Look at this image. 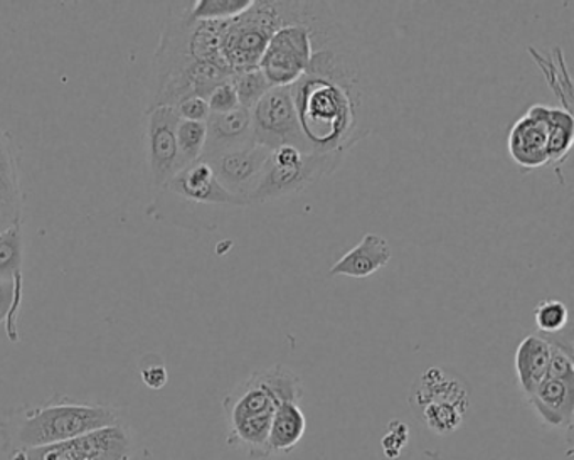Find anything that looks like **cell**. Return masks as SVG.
I'll use <instances>...</instances> for the list:
<instances>
[{"label":"cell","mask_w":574,"mask_h":460,"mask_svg":"<svg viewBox=\"0 0 574 460\" xmlns=\"http://www.w3.org/2000/svg\"><path fill=\"white\" fill-rule=\"evenodd\" d=\"M140 376L150 389H162L167 385L169 376L164 364H150V366L143 367Z\"/></svg>","instance_id":"d6a6232c"},{"label":"cell","mask_w":574,"mask_h":460,"mask_svg":"<svg viewBox=\"0 0 574 460\" xmlns=\"http://www.w3.org/2000/svg\"><path fill=\"white\" fill-rule=\"evenodd\" d=\"M270 152L271 150L267 147L253 143V146L207 159V162L228 193L243 197L250 204V196L260 184Z\"/></svg>","instance_id":"30bf717a"},{"label":"cell","mask_w":574,"mask_h":460,"mask_svg":"<svg viewBox=\"0 0 574 460\" xmlns=\"http://www.w3.org/2000/svg\"><path fill=\"white\" fill-rule=\"evenodd\" d=\"M548 120L550 107L541 104L532 105L519 120H516L507 137V150L516 164L524 169L544 168L550 164Z\"/></svg>","instance_id":"7c38bea8"},{"label":"cell","mask_w":574,"mask_h":460,"mask_svg":"<svg viewBox=\"0 0 574 460\" xmlns=\"http://www.w3.org/2000/svg\"><path fill=\"white\" fill-rule=\"evenodd\" d=\"M175 114L181 120L206 121L209 118V105L201 97L184 98L174 107Z\"/></svg>","instance_id":"4dcf8cb0"},{"label":"cell","mask_w":574,"mask_h":460,"mask_svg":"<svg viewBox=\"0 0 574 460\" xmlns=\"http://www.w3.org/2000/svg\"><path fill=\"white\" fill-rule=\"evenodd\" d=\"M550 360L551 344L544 335L529 334L519 343L513 364L526 400L534 395L542 379L546 378Z\"/></svg>","instance_id":"e0dca14e"},{"label":"cell","mask_w":574,"mask_h":460,"mask_svg":"<svg viewBox=\"0 0 574 460\" xmlns=\"http://www.w3.org/2000/svg\"><path fill=\"white\" fill-rule=\"evenodd\" d=\"M534 321L539 331L546 332L548 335L557 334L563 331L570 321V311L566 303L560 299L542 300L534 309Z\"/></svg>","instance_id":"4316f807"},{"label":"cell","mask_w":574,"mask_h":460,"mask_svg":"<svg viewBox=\"0 0 574 460\" xmlns=\"http://www.w3.org/2000/svg\"><path fill=\"white\" fill-rule=\"evenodd\" d=\"M344 158L346 153L302 152L292 146L271 150L260 184L250 196V206L304 193L315 182L334 174Z\"/></svg>","instance_id":"277c9868"},{"label":"cell","mask_w":574,"mask_h":460,"mask_svg":"<svg viewBox=\"0 0 574 460\" xmlns=\"http://www.w3.org/2000/svg\"><path fill=\"white\" fill-rule=\"evenodd\" d=\"M162 190L199 206H250L247 200L228 193L221 186L209 162L204 159L181 169Z\"/></svg>","instance_id":"8fae6325"},{"label":"cell","mask_w":574,"mask_h":460,"mask_svg":"<svg viewBox=\"0 0 574 460\" xmlns=\"http://www.w3.org/2000/svg\"><path fill=\"white\" fill-rule=\"evenodd\" d=\"M311 60V29L302 22H292L273 34L258 68L271 88L292 86L307 73Z\"/></svg>","instance_id":"ba28073f"},{"label":"cell","mask_w":574,"mask_h":460,"mask_svg":"<svg viewBox=\"0 0 574 460\" xmlns=\"http://www.w3.org/2000/svg\"><path fill=\"white\" fill-rule=\"evenodd\" d=\"M467 411L450 404H429L416 411L418 418L436 436H448L461 427Z\"/></svg>","instance_id":"d4e9b609"},{"label":"cell","mask_w":574,"mask_h":460,"mask_svg":"<svg viewBox=\"0 0 574 460\" xmlns=\"http://www.w3.org/2000/svg\"><path fill=\"white\" fill-rule=\"evenodd\" d=\"M470 395V385L457 373L442 366L429 367L411 388V410L416 414L429 404H450L467 411Z\"/></svg>","instance_id":"4fadbf2b"},{"label":"cell","mask_w":574,"mask_h":460,"mask_svg":"<svg viewBox=\"0 0 574 460\" xmlns=\"http://www.w3.org/2000/svg\"><path fill=\"white\" fill-rule=\"evenodd\" d=\"M532 61L541 68L542 75L546 78L548 85L553 89L560 100L561 108L573 114V85H571L570 69L561 47L554 50L553 57L542 56L539 51L529 47Z\"/></svg>","instance_id":"ffe728a7"},{"label":"cell","mask_w":574,"mask_h":460,"mask_svg":"<svg viewBox=\"0 0 574 460\" xmlns=\"http://www.w3.org/2000/svg\"><path fill=\"white\" fill-rule=\"evenodd\" d=\"M300 22L312 38L311 66L292 85L300 130L311 152L346 153L375 127L359 53L327 2H304Z\"/></svg>","instance_id":"6da1fadb"},{"label":"cell","mask_w":574,"mask_h":460,"mask_svg":"<svg viewBox=\"0 0 574 460\" xmlns=\"http://www.w3.org/2000/svg\"><path fill=\"white\" fill-rule=\"evenodd\" d=\"M392 250L385 236L368 233L353 250L332 265L331 275L366 279L391 261Z\"/></svg>","instance_id":"2e32d148"},{"label":"cell","mask_w":574,"mask_h":460,"mask_svg":"<svg viewBox=\"0 0 574 460\" xmlns=\"http://www.w3.org/2000/svg\"><path fill=\"white\" fill-rule=\"evenodd\" d=\"M285 25L282 2L253 0L238 18L226 21L221 54L232 75L257 68L273 34Z\"/></svg>","instance_id":"5b68a950"},{"label":"cell","mask_w":574,"mask_h":460,"mask_svg":"<svg viewBox=\"0 0 574 460\" xmlns=\"http://www.w3.org/2000/svg\"><path fill=\"white\" fill-rule=\"evenodd\" d=\"M307 430V417L300 404L283 402L277 408L268 434V449L271 453H286L299 446Z\"/></svg>","instance_id":"ac0fdd59"},{"label":"cell","mask_w":574,"mask_h":460,"mask_svg":"<svg viewBox=\"0 0 574 460\" xmlns=\"http://www.w3.org/2000/svg\"><path fill=\"white\" fill-rule=\"evenodd\" d=\"M251 129L257 146L275 150L292 146L302 152H311L300 130L296 118L292 86L271 88L253 108H251Z\"/></svg>","instance_id":"52a82bcc"},{"label":"cell","mask_w":574,"mask_h":460,"mask_svg":"<svg viewBox=\"0 0 574 460\" xmlns=\"http://www.w3.org/2000/svg\"><path fill=\"white\" fill-rule=\"evenodd\" d=\"M528 402L548 427L573 428L574 382L546 376Z\"/></svg>","instance_id":"9a60e30c"},{"label":"cell","mask_w":574,"mask_h":460,"mask_svg":"<svg viewBox=\"0 0 574 460\" xmlns=\"http://www.w3.org/2000/svg\"><path fill=\"white\" fill-rule=\"evenodd\" d=\"M574 140V118L571 111L550 107L548 120V159L550 164L560 165L570 156Z\"/></svg>","instance_id":"44dd1931"},{"label":"cell","mask_w":574,"mask_h":460,"mask_svg":"<svg viewBox=\"0 0 574 460\" xmlns=\"http://www.w3.org/2000/svg\"><path fill=\"white\" fill-rule=\"evenodd\" d=\"M206 121H178L177 172L203 158L204 147H206Z\"/></svg>","instance_id":"603a6c76"},{"label":"cell","mask_w":574,"mask_h":460,"mask_svg":"<svg viewBox=\"0 0 574 460\" xmlns=\"http://www.w3.org/2000/svg\"><path fill=\"white\" fill-rule=\"evenodd\" d=\"M133 440L123 424L100 428L66 442L37 449L15 450L9 460H130Z\"/></svg>","instance_id":"8992f818"},{"label":"cell","mask_w":574,"mask_h":460,"mask_svg":"<svg viewBox=\"0 0 574 460\" xmlns=\"http://www.w3.org/2000/svg\"><path fill=\"white\" fill-rule=\"evenodd\" d=\"M21 211L12 210V207L0 203V233L4 232V229H8L9 226L21 222Z\"/></svg>","instance_id":"836d02e7"},{"label":"cell","mask_w":574,"mask_h":460,"mask_svg":"<svg viewBox=\"0 0 574 460\" xmlns=\"http://www.w3.org/2000/svg\"><path fill=\"white\" fill-rule=\"evenodd\" d=\"M304 393L300 376L282 364L253 373L223 400L228 424L226 442L250 459H267L271 456L268 434L277 408L283 402L302 404Z\"/></svg>","instance_id":"7a4b0ae2"},{"label":"cell","mask_w":574,"mask_h":460,"mask_svg":"<svg viewBox=\"0 0 574 460\" xmlns=\"http://www.w3.org/2000/svg\"><path fill=\"white\" fill-rule=\"evenodd\" d=\"M388 430V436L382 439V450L388 459L394 460L401 456V450L410 440V432H408V425L398 420L391 421Z\"/></svg>","instance_id":"f546056e"},{"label":"cell","mask_w":574,"mask_h":460,"mask_svg":"<svg viewBox=\"0 0 574 460\" xmlns=\"http://www.w3.org/2000/svg\"><path fill=\"white\" fill-rule=\"evenodd\" d=\"M122 424V415L111 405L54 396L37 405L12 408L0 418L2 450L37 449L66 442L75 437Z\"/></svg>","instance_id":"3957f363"},{"label":"cell","mask_w":574,"mask_h":460,"mask_svg":"<svg viewBox=\"0 0 574 460\" xmlns=\"http://www.w3.org/2000/svg\"><path fill=\"white\" fill-rule=\"evenodd\" d=\"M232 86L238 95L239 107L251 110L271 89L260 68L245 69L231 76Z\"/></svg>","instance_id":"484cf974"},{"label":"cell","mask_w":574,"mask_h":460,"mask_svg":"<svg viewBox=\"0 0 574 460\" xmlns=\"http://www.w3.org/2000/svg\"><path fill=\"white\" fill-rule=\"evenodd\" d=\"M181 118L172 107H152L147 126V152L154 186L164 188L177 174V126Z\"/></svg>","instance_id":"9c48e42d"},{"label":"cell","mask_w":574,"mask_h":460,"mask_svg":"<svg viewBox=\"0 0 574 460\" xmlns=\"http://www.w3.org/2000/svg\"><path fill=\"white\" fill-rule=\"evenodd\" d=\"M0 203L21 213L24 203L19 179L18 152L4 129H0Z\"/></svg>","instance_id":"d6986e66"},{"label":"cell","mask_w":574,"mask_h":460,"mask_svg":"<svg viewBox=\"0 0 574 460\" xmlns=\"http://www.w3.org/2000/svg\"><path fill=\"white\" fill-rule=\"evenodd\" d=\"M14 297L24 300V293H15L14 280H0V324H6L11 318Z\"/></svg>","instance_id":"1f68e13d"},{"label":"cell","mask_w":574,"mask_h":460,"mask_svg":"<svg viewBox=\"0 0 574 460\" xmlns=\"http://www.w3.org/2000/svg\"><path fill=\"white\" fill-rule=\"evenodd\" d=\"M548 341L551 344V360L546 376L563 382H574L573 346L554 338H548Z\"/></svg>","instance_id":"83f0119b"},{"label":"cell","mask_w":574,"mask_h":460,"mask_svg":"<svg viewBox=\"0 0 574 460\" xmlns=\"http://www.w3.org/2000/svg\"><path fill=\"white\" fill-rule=\"evenodd\" d=\"M207 137L203 158H216L231 150L253 146V129H251V110L239 107L229 114H210L206 120Z\"/></svg>","instance_id":"5bb4252c"},{"label":"cell","mask_w":574,"mask_h":460,"mask_svg":"<svg viewBox=\"0 0 574 460\" xmlns=\"http://www.w3.org/2000/svg\"><path fill=\"white\" fill-rule=\"evenodd\" d=\"M22 257H24V243H22V223L19 222L0 233V280L24 282Z\"/></svg>","instance_id":"7402d4cb"},{"label":"cell","mask_w":574,"mask_h":460,"mask_svg":"<svg viewBox=\"0 0 574 460\" xmlns=\"http://www.w3.org/2000/svg\"><path fill=\"white\" fill-rule=\"evenodd\" d=\"M207 105H209L210 114L223 115L229 114V111L238 110L239 101L238 95H236L235 86H232L231 79L221 83L210 92L207 97Z\"/></svg>","instance_id":"f1b7e54d"},{"label":"cell","mask_w":574,"mask_h":460,"mask_svg":"<svg viewBox=\"0 0 574 460\" xmlns=\"http://www.w3.org/2000/svg\"><path fill=\"white\" fill-rule=\"evenodd\" d=\"M253 0H197L187 11L194 22L231 21L251 8Z\"/></svg>","instance_id":"cb8c5ba5"}]
</instances>
